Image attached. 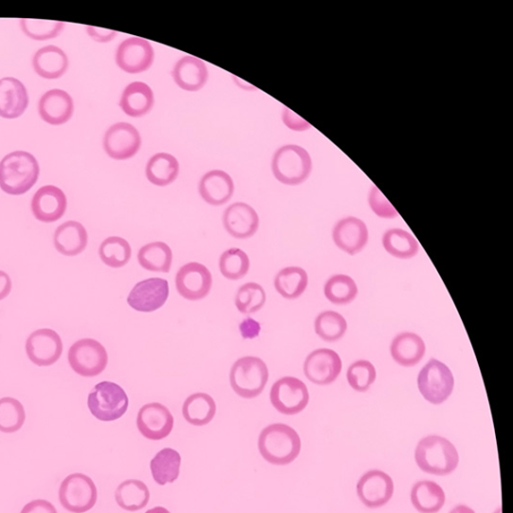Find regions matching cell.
Instances as JSON below:
<instances>
[{"label":"cell","mask_w":513,"mask_h":513,"mask_svg":"<svg viewBox=\"0 0 513 513\" xmlns=\"http://www.w3.org/2000/svg\"><path fill=\"white\" fill-rule=\"evenodd\" d=\"M153 61H155V51L149 40L142 38L127 39L117 49L116 63L127 74L147 72Z\"/></svg>","instance_id":"obj_12"},{"label":"cell","mask_w":513,"mask_h":513,"mask_svg":"<svg viewBox=\"0 0 513 513\" xmlns=\"http://www.w3.org/2000/svg\"><path fill=\"white\" fill-rule=\"evenodd\" d=\"M20 24L25 36L33 40L56 39L65 27V23L63 22L31 19H22L20 21Z\"/></svg>","instance_id":"obj_44"},{"label":"cell","mask_w":513,"mask_h":513,"mask_svg":"<svg viewBox=\"0 0 513 513\" xmlns=\"http://www.w3.org/2000/svg\"><path fill=\"white\" fill-rule=\"evenodd\" d=\"M376 378H378V373L370 361H356L350 365L347 370L348 383L357 392L369 391Z\"/></svg>","instance_id":"obj_45"},{"label":"cell","mask_w":513,"mask_h":513,"mask_svg":"<svg viewBox=\"0 0 513 513\" xmlns=\"http://www.w3.org/2000/svg\"><path fill=\"white\" fill-rule=\"evenodd\" d=\"M30 361L38 366L54 365L63 354L61 336L51 329H39L31 333L25 344Z\"/></svg>","instance_id":"obj_17"},{"label":"cell","mask_w":513,"mask_h":513,"mask_svg":"<svg viewBox=\"0 0 513 513\" xmlns=\"http://www.w3.org/2000/svg\"><path fill=\"white\" fill-rule=\"evenodd\" d=\"M313 162L309 152L300 145L286 144L276 151L272 161L274 176L282 184L298 186L309 178Z\"/></svg>","instance_id":"obj_5"},{"label":"cell","mask_w":513,"mask_h":513,"mask_svg":"<svg viewBox=\"0 0 513 513\" xmlns=\"http://www.w3.org/2000/svg\"><path fill=\"white\" fill-rule=\"evenodd\" d=\"M115 499L119 508L134 512L148 506L151 493L144 483L139 480H127L117 486Z\"/></svg>","instance_id":"obj_33"},{"label":"cell","mask_w":513,"mask_h":513,"mask_svg":"<svg viewBox=\"0 0 513 513\" xmlns=\"http://www.w3.org/2000/svg\"><path fill=\"white\" fill-rule=\"evenodd\" d=\"M417 385L426 401L440 405L452 395L455 378L446 364L432 358L419 373Z\"/></svg>","instance_id":"obj_7"},{"label":"cell","mask_w":513,"mask_h":513,"mask_svg":"<svg viewBox=\"0 0 513 513\" xmlns=\"http://www.w3.org/2000/svg\"><path fill=\"white\" fill-rule=\"evenodd\" d=\"M415 461L423 473L446 476L456 472L459 455L448 439L439 435H430L418 442Z\"/></svg>","instance_id":"obj_3"},{"label":"cell","mask_w":513,"mask_h":513,"mask_svg":"<svg viewBox=\"0 0 513 513\" xmlns=\"http://www.w3.org/2000/svg\"><path fill=\"white\" fill-rule=\"evenodd\" d=\"M426 347L421 336L412 332L400 333L392 340L390 353L398 365L413 367L421 362L425 355Z\"/></svg>","instance_id":"obj_27"},{"label":"cell","mask_w":513,"mask_h":513,"mask_svg":"<svg viewBox=\"0 0 513 513\" xmlns=\"http://www.w3.org/2000/svg\"><path fill=\"white\" fill-rule=\"evenodd\" d=\"M308 274L300 267L282 269L274 280L277 292L288 300H295L301 297L308 287Z\"/></svg>","instance_id":"obj_37"},{"label":"cell","mask_w":513,"mask_h":513,"mask_svg":"<svg viewBox=\"0 0 513 513\" xmlns=\"http://www.w3.org/2000/svg\"><path fill=\"white\" fill-rule=\"evenodd\" d=\"M39 177V165L28 152L8 153L0 161V189L13 196L28 193Z\"/></svg>","instance_id":"obj_2"},{"label":"cell","mask_w":513,"mask_h":513,"mask_svg":"<svg viewBox=\"0 0 513 513\" xmlns=\"http://www.w3.org/2000/svg\"><path fill=\"white\" fill-rule=\"evenodd\" d=\"M68 362L73 370L83 378H96L106 370L109 355L99 341L85 338L76 341L70 348Z\"/></svg>","instance_id":"obj_9"},{"label":"cell","mask_w":513,"mask_h":513,"mask_svg":"<svg viewBox=\"0 0 513 513\" xmlns=\"http://www.w3.org/2000/svg\"><path fill=\"white\" fill-rule=\"evenodd\" d=\"M199 192L204 202L212 206H222L232 199L235 185L224 170H213L201 178Z\"/></svg>","instance_id":"obj_24"},{"label":"cell","mask_w":513,"mask_h":513,"mask_svg":"<svg viewBox=\"0 0 513 513\" xmlns=\"http://www.w3.org/2000/svg\"><path fill=\"white\" fill-rule=\"evenodd\" d=\"M89 36L95 41L98 42H109L112 41L116 37L117 32L116 30H110L106 29H100L95 27L87 28Z\"/></svg>","instance_id":"obj_49"},{"label":"cell","mask_w":513,"mask_h":513,"mask_svg":"<svg viewBox=\"0 0 513 513\" xmlns=\"http://www.w3.org/2000/svg\"><path fill=\"white\" fill-rule=\"evenodd\" d=\"M283 122L290 128L296 132H304L309 130L310 124L307 123L304 118L296 115L288 108L284 109Z\"/></svg>","instance_id":"obj_47"},{"label":"cell","mask_w":513,"mask_h":513,"mask_svg":"<svg viewBox=\"0 0 513 513\" xmlns=\"http://www.w3.org/2000/svg\"><path fill=\"white\" fill-rule=\"evenodd\" d=\"M21 513H57V510L48 500H36L25 504Z\"/></svg>","instance_id":"obj_48"},{"label":"cell","mask_w":513,"mask_h":513,"mask_svg":"<svg viewBox=\"0 0 513 513\" xmlns=\"http://www.w3.org/2000/svg\"><path fill=\"white\" fill-rule=\"evenodd\" d=\"M25 410L19 400L12 397L0 399V432L14 433L25 422Z\"/></svg>","instance_id":"obj_43"},{"label":"cell","mask_w":513,"mask_h":513,"mask_svg":"<svg viewBox=\"0 0 513 513\" xmlns=\"http://www.w3.org/2000/svg\"><path fill=\"white\" fill-rule=\"evenodd\" d=\"M216 413V402L207 393H195L184 402L183 416L191 425L199 427L208 425L215 418Z\"/></svg>","instance_id":"obj_31"},{"label":"cell","mask_w":513,"mask_h":513,"mask_svg":"<svg viewBox=\"0 0 513 513\" xmlns=\"http://www.w3.org/2000/svg\"><path fill=\"white\" fill-rule=\"evenodd\" d=\"M13 289V282L8 274L0 271V301H3L11 294Z\"/></svg>","instance_id":"obj_51"},{"label":"cell","mask_w":513,"mask_h":513,"mask_svg":"<svg viewBox=\"0 0 513 513\" xmlns=\"http://www.w3.org/2000/svg\"><path fill=\"white\" fill-rule=\"evenodd\" d=\"M153 105H155V96L149 85L142 82L128 84L119 101L123 112L132 117L148 115Z\"/></svg>","instance_id":"obj_29"},{"label":"cell","mask_w":513,"mask_h":513,"mask_svg":"<svg viewBox=\"0 0 513 513\" xmlns=\"http://www.w3.org/2000/svg\"><path fill=\"white\" fill-rule=\"evenodd\" d=\"M58 498L65 510L85 513L97 504V485L88 475L73 474L66 476L59 487Z\"/></svg>","instance_id":"obj_8"},{"label":"cell","mask_w":513,"mask_h":513,"mask_svg":"<svg viewBox=\"0 0 513 513\" xmlns=\"http://www.w3.org/2000/svg\"><path fill=\"white\" fill-rule=\"evenodd\" d=\"M29 93L24 84L14 78L0 80V117L14 119L29 107Z\"/></svg>","instance_id":"obj_23"},{"label":"cell","mask_w":513,"mask_h":513,"mask_svg":"<svg viewBox=\"0 0 513 513\" xmlns=\"http://www.w3.org/2000/svg\"><path fill=\"white\" fill-rule=\"evenodd\" d=\"M213 276L204 265L191 262L178 269L176 275L178 293L186 300L201 301L212 290Z\"/></svg>","instance_id":"obj_11"},{"label":"cell","mask_w":513,"mask_h":513,"mask_svg":"<svg viewBox=\"0 0 513 513\" xmlns=\"http://www.w3.org/2000/svg\"><path fill=\"white\" fill-rule=\"evenodd\" d=\"M73 98L63 90H50L39 102V113L42 121L51 126H61L73 117Z\"/></svg>","instance_id":"obj_22"},{"label":"cell","mask_w":513,"mask_h":513,"mask_svg":"<svg viewBox=\"0 0 513 513\" xmlns=\"http://www.w3.org/2000/svg\"><path fill=\"white\" fill-rule=\"evenodd\" d=\"M324 294L333 304L347 305L355 300L358 287L352 277L339 274L328 279L324 286Z\"/></svg>","instance_id":"obj_39"},{"label":"cell","mask_w":513,"mask_h":513,"mask_svg":"<svg viewBox=\"0 0 513 513\" xmlns=\"http://www.w3.org/2000/svg\"><path fill=\"white\" fill-rule=\"evenodd\" d=\"M260 324L251 318H247L240 325V330L244 338H255L259 335Z\"/></svg>","instance_id":"obj_50"},{"label":"cell","mask_w":513,"mask_h":513,"mask_svg":"<svg viewBox=\"0 0 513 513\" xmlns=\"http://www.w3.org/2000/svg\"><path fill=\"white\" fill-rule=\"evenodd\" d=\"M67 56L62 48L48 46L39 49L32 59V66L40 78L57 80L67 72Z\"/></svg>","instance_id":"obj_26"},{"label":"cell","mask_w":513,"mask_h":513,"mask_svg":"<svg viewBox=\"0 0 513 513\" xmlns=\"http://www.w3.org/2000/svg\"><path fill=\"white\" fill-rule=\"evenodd\" d=\"M89 242L85 228L75 221H68L59 226L54 235V244L58 253L74 256L87 249Z\"/></svg>","instance_id":"obj_28"},{"label":"cell","mask_w":513,"mask_h":513,"mask_svg":"<svg viewBox=\"0 0 513 513\" xmlns=\"http://www.w3.org/2000/svg\"><path fill=\"white\" fill-rule=\"evenodd\" d=\"M347 321L335 311H325L315 320V332L322 340L336 342L346 335Z\"/></svg>","instance_id":"obj_41"},{"label":"cell","mask_w":513,"mask_h":513,"mask_svg":"<svg viewBox=\"0 0 513 513\" xmlns=\"http://www.w3.org/2000/svg\"><path fill=\"white\" fill-rule=\"evenodd\" d=\"M67 208L65 193L56 186L41 187L31 201L33 216L42 223H55L62 219Z\"/></svg>","instance_id":"obj_20"},{"label":"cell","mask_w":513,"mask_h":513,"mask_svg":"<svg viewBox=\"0 0 513 513\" xmlns=\"http://www.w3.org/2000/svg\"><path fill=\"white\" fill-rule=\"evenodd\" d=\"M175 83L184 91H198L206 85L209 72L202 59L186 56L176 64L173 73Z\"/></svg>","instance_id":"obj_25"},{"label":"cell","mask_w":513,"mask_h":513,"mask_svg":"<svg viewBox=\"0 0 513 513\" xmlns=\"http://www.w3.org/2000/svg\"><path fill=\"white\" fill-rule=\"evenodd\" d=\"M138 262L144 270L169 273L172 268L173 252L164 242H152L141 248Z\"/></svg>","instance_id":"obj_35"},{"label":"cell","mask_w":513,"mask_h":513,"mask_svg":"<svg viewBox=\"0 0 513 513\" xmlns=\"http://www.w3.org/2000/svg\"><path fill=\"white\" fill-rule=\"evenodd\" d=\"M88 406L98 421L112 422L122 418L127 412L128 397L118 384L104 381L97 384L91 391Z\"/></svg>","instance_id":"obj_6"},{"label":"cell","mask_w":513,"mask_h":513,"mask_svg":"<svg viewBox=\"0 0 513 513\" xmlns=\"http://www.w3.org/2000/svg\"><path fill=\"white\" fill-rule=\"evenodd\" d=\"M356 489L359 500L366 508L379 509L392 499L395 483L387 474L374 469L361 476Z\"/></svg>","instance_id":"obj_15"},{"label":"cell","mask_w":513,"mask_h":513,"mask_svg":"<svg viewBox=\"0 0 513 513\" xmlns=\"http://www.w3.org/2000/svg\"><path fill=\"white\" fill-rule=\"evenodd\" d=\"M100 258L108 267L119 269L132 258V248L124 238L109 237L100 246Z\"/></svg>","instance_id":"obj_38"},{"label":"cell","mask_w":513,"mask_h":513,"mask_svg":"<svg viewBox=\"0 0 513 513\" xmlns=\"http://www.w3.org/2000/svg\"><path fill=\"white\" fill-rule=\"evenodd\" d=\"M269 380V370L261 358L246 356L234 363L230 373V387L238 396L254 399L262 395Z\"/></svg>","instance_id":"obj_4"},{"label":"cell","mask_w":513,"mask_h":513,"mask_svg":"<svg viewBox=\"0 0 513 513\" xmlns=\"http://www.w3.org/2000/svg\"><path fill=\"white\" fill-rule=\"evenodd\" d=\"M382 245L389 255L397 259L413 258L419 252L416 239L404 229H389L382 237Z\"/></svg>","instance_id":"obj_36"},{"label":"cell","mask_w":513,"mask_h":513,"mask_svg":"<svg viewBox=\"0 0 513 513\" xmlns=\"http://www.w3.org/2000/svg\"><path fill=\"white\" fill-rule=\"evenodd\" d=\"M341 371L342 361L339 354L327 348L315 350L308 355L304 363L306 378L322 387L336 381Z\"/></svg>","instance_id":"obj_18"},{"label":"cell","mask_w":513,"mask_h":513,"mask_svg":"<svg viewBox=\"0 0 513 513\" xmlns=\"http://www.w3.org/2000/svg\"><path fill=\"white\" fill-rule=\"evenodd\" d=\"M370 206L375 215L382 219H395L398 217V213L390 202L387 199L378 187L372 186L370 193Z\"/></svg>","instance_id":"obj_46"},{"label":"cell","mask_w":513,"mask_h":513,"mask_svg":"<svg viewBox=\"0 0 513 513\" xmlns=\"http://www.w3.org/2000/svg\"><path fill=\"white\" fill-rule=\"evenodd\" d=\"M219 269L222 275L228 280H241L249 273V256L239 248H230L221 255Z\"/></svg>","instance_id":"obj_40"},{"label":"cell","mask_w":513,"mask_h":513,"mask_svg":"<svg viewBox=\"0 0 513 513\" xmlns=\"http://www.w3.org/2000/svg\"><path fill=\"white\" fill-rule=\"evenodd\" d=\"M179 173L178 160L167 152H159L152 156L145 168V175L155 186L166 187L174 183Z\"/></svg>","instance_id":"obj_34"},{"label":"cell","mask_w":513,"mask_h":513,"mask_svg":"<svg viewBox=\"0 0 513 513\" xmlns=\"http://www.w3.org/2000/svg\"><path fill=\"white\" fill-rule=\"evenodd\" d=\"M141 145L139 131L127 123H117L110 126L104 138V149L108 156L117 161L133 158L140 151Z\"/></svg>","instance_id":"obj_16"},{"label":"cell","mask_w":513,"mask_h":513,"mask_svg":"<svg viewBox=\"0 0 513 513\" xmlns=\"http://www.w3.org/2000/svg\"><path fill=\"white\" fill-rule=\"evenodd\" d=\"M310 396L306 384L296 378H281L273 384L270 401L281 414L297 415L309 404Z\"/></svg>","instance_id":"obj_10"},{"label":"cell","mask_w":513,"mask_h":513,"mask_svg":"<svg viewBox=\"0 0 513 513\" xmlns=\"http://www.w3.org/2000/svg\"><path fill=\"white\" fill-rule=\"evenodd\" d=\"M449 513H475V511L465 504H460V506L456 507L453 509Z\"/></svg>","instance_id":"obj_52"},{"label":"cell","mask_w":513,"mask_h":513,"mask_svg":"<svg viewBox=\"0 0 513 513\" xmlns=\"http://www.w3.org/2000/svg\"><path fill=\"white\" fill-rule=\"evenodd\" d=\"M332 237L339 249L354 256L361 253L369 243L370 232L361 219L347 217L337 222Z\"/></svg>","instance_id":"obj_19"},{"label":"cell","mask_w":513,"mask_h":513,"mask_svg":"<svg viewBox=\"0 0 513 513\" xmlns=\"http://www.w3.org/2000/svg\"><path fill=\"white\" fill-rule=\"evenodd\" d=\"M175 419L168 407L152 402L143 405L136 417V426L144 439L160 441L174 430Z\"/></svg>","instance_id":"obj_14"},{"label":"cell","mask_w":513,"mask_h":513,"mask_svg":"<svg viewBox=\"0 0 513 513\" xmlns=\"http://www.w3.org/2000/svg\"><path fill=\"white\" fill-rule=\"evenodd\" d=\"M410 500L418 512L438 513L444 507L447 497L439 484L422 481L413 485Z\"/></svg>","instance_id":"obj_30"},{"label":"cell","mask_w":513,"mask_h":513,"mask_svg":"<svg viewBox=\"0 0 513 513\" xmlns=\"http://www.w3.org/2000/svg\"><path fill=\"white\" fill-rule=\"evenodd\" d=\"M223 224L229 235L245 240L258 232L260 219L250 204L240 202L232 204L226 209Z\"/></svg>","instance_id":"obj_21"},{"label":"cell","mask_w":513,"mask_h":513,"mask_svg":"<svg viewBox=\"0 0 513 513\" xmlns=\"http://www.w3.org/2000/svg\"><path fill=\"white\" fill-rule=\"evenodd\" d=\"M300 436L292 427L274 423L262 430L258 439L261 456L273 465L285 466L293 463L300 455Z\"/></svg>","instance_id":"obj_1"},{"label":"cell","mask_w":513,"mask_h":513,"mask_svg":"<svg viewBox=\"0 0 513 513\" xmlns=\"http://www.w3.org/2000/svg\"><path fill=\"white\" fill-rule=\"evenodd\" d=\"M144 513H170V512L165 508L156 507L152 509H149L148 511H145Z\"/></svg>","instance_id":"obj_53"},{"label":"cell","mask_w":513,"mask_h":513,"mask_svg":"<svg viewBox=\"0 0 513 513\" xmlns=\"http://www.w3.org/2000/svg\"><path fill=\"white\" fill-rule=\"evenodd\" d=\"M182 457L179 453L173 448H164L157 453L151 461V472L159 485H166L175 483L181 469Z\"/></svg>","instance_id":"obj_32"},{"label":"cell","mask_w":513,"mask_h":513,"mask_svg":"<svg viewBox=\"0 0 513 513\" xmlns=\"http://www.w3.org/2000/svg\"><path fill=\"white\" fill-rule=\"evenodd\" d=\"M169 282L161 278H150L136 283L127 297V304L135 311L155 312L168 301Z\"/></svg>","instance_id":"obj_13"},{"label":"cell","mask_w":513,"mask_h":513,"mask_svg":"<svg viewBox=\"0 0 513 513\" xmlns=\"http://www.w3.org/2000/svg\"><path fill=\"white\" fill-rule=\"evenodd\" d=\"M267 296L264 288L258 283L249 282L238 290L235 305L239 312L250 315L262 309L266 304Z\"/></svg>","instance_id":"obj_42"}]
</instances>
